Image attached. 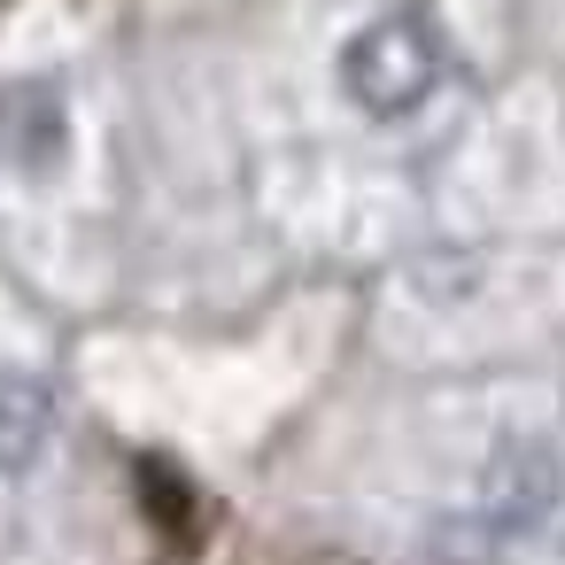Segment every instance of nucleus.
<instances>
[{
  "mask_svg": "<svg viewBox=\"0 0 565 565\" xmlns=\"http://www.w3.org/2000/svg\"><path fill=\"white\" fill-rule=\"evenodd\" d=\"M71 156V109L55 86H9L0 94V163H17L24 179H47Z\"/></svg>",
  "mask_w": 565,
  "mask_h": 565,
  "instance_id": "3",
  "label": "nucleus"
},
{
  "mask_svg": "<svg viewBox=\"0 0 565 565\" xmlns=\"http://www.w3.org/2000/svg\"><path fill=\"white\" fill-rule=\"evenodd\" d=\"M441 71H449V47H441V24L426 9H387L341 47V94L372 125H395V117L426 109Z\"/></svg>",
  "mask_w": 565,
  "mask_h": 565,
  "instance_id": "1",
  "label": "nucleus"
},
{
  "mask_svg": "<svg viewBox=\"0 0 565 565\" xmlns=\"http://www.w3.org/2000/svg\"><path fill=\"white\" fill-rule=\"evenodd\" d=\"M550 503H557V457H550L542 441L495 449V465H488V480H480L488 526H495V534H534V526L550 519Z\"/></svg>",
  "mask_w": 565,
  "mask_h": 565,
  "instance_id": "2",
  "label": "nucleus"
},
{
  "mask_svg": "<svg viewBox=\"0 0 565 565\" xmlns=\"http://www.w3.org/2000/svg\"><path fill=\"white\" fill-rule=\"evenodd\" d=\"M55 441V395L32 372H0V480H17Z\"/></svg>",
  "mask_w": 565,
  "mask_h": 565,
  "instance_id": "4",
  "label": "nucleus"
}]
</instances>
